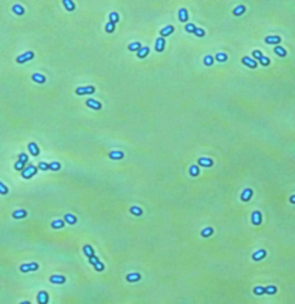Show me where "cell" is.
<instances>
[{"instance_id":"6da1fadb","label":"cell","mask_w":295,"mask_h":304,"mask_svg":"<svg viewBox=\"0 0 295 304\" xmlns=\"http://www.w3.org/2000/svg\"><path fill=\"white\" fill-rule=\"evenodd\" d=\"M36 171H37V167L33 166V164H29V166H26L25 169L22 170V177L23 179H32L36 174Z\"/></svg>"},{"instance_id":"7a4b0ae2","label":"cell","mask_w":295,"mask_h":304,"mask_svg":"<svg viewBox=\"0 0 295 304\" xmlns=\"http://www.w3.org/2000/svg\"><path fill=\"white\" fill-rule=\"evenodd\" d=\"M88 261H89V264L95 268L97 271H104L105 270V267H104V264L98 259V257H95V255H92V257H89L88 258Z\"/></svg>"},{"instance_id":"3957f363","label":"cell","mask_w":295,"mask_h":304,"mask_svg":"<svg viewBox=\"0 0 295 304\" xmlns=\"http://www.w3.org/2000/svg\"><path fill=\"white\" fill-rule=\"evenodd\" d=\"M33 58H35V53L29 51V52H25L23 55H19L18 58H16V62L18 64H25V62H28V61H30Z\"/></svg>"},{"instance_id":"277c9868","label":"cell","mask_w":295,"mask_h":304,"mask_svg":"<svg viewBox=\"0 0 295 304\" xmlns=\"http://www.w3.org/2000/svg\"><path fill=\"white\" fill-rule=\"evenodd\" d=\"M95 92V86H79L75 89L76 95H88V94H94Z\"/></svg>"},{"instance_id":"5b68a950","label":"cell","mask_w":295,"mask_h":304,"mask_svg":"<svg viewBox=\"0 0 295 304\" xmlns=\"http://www.w3.org/2000/svg\"><path fill=\"white\" fill-rule=\"evenodd\" d=\"M20 272H29V271H36L39 270V265L36 262H30V264H22L20 265Z\"/></svg>"},{"instance_id":"8992f818","label":"cell","mask_w":295,"mask_h":304,"mask_svg":"<svg viewBox=\"0 0 295 304\" xmlns=\"http://www.w3.org/2000/svg\"><path fill=\"white\" fill-rule=\"evenodd\" d=\"M242 64H243V65H246V67L252 68V69H255V68L258 67V62H256L255 59L249 58V56H243V58H242Z\"/></svg>"},{"instance_id":"52a82bcc","label":"cell","mask_w":295,"mask_h":304,"mask_svg":"<svg viewBox=\"0 0 295 304\" xmlns=\"http://www.w3.org/2000/svg\"><path fill=\"white\" fill-rule=\"evenodd\" d=\"M251 222H252L253 225H260V223H262V213H260L259 210H255V212H252Z\"/></svg>"},{"instance_id":"ba28073f","label":"cell","mask_w":295,"mask_h":304,"mask_svg":"<svg viewBox=\"0 0 295 304\" xmlns=\"http://www.w3.org/2000/svg\"><path fill=\"white\" fill-rule=\"evenodd\" d=\"M197 163H199V166H203V167H212L213 166V160L209 159V157H200L197 160Z\"/></svg>"},{"instance_id":"9c48e42d","label":"cell","mask_w":295,"mask_h":304,"mask_svg":"<svg viewBox=\"0 0 295 304\" xmlns=\"http://www.w3.org/2000/svg\"><path fill=\"white\" fill-rule=\"evenodd\" d=\"M37 303H39V304L49 303V295H48V293H46V291H40V293L37 294Z\"/></svg>"},{"instance_id":"30bf717a","label":"cell","mask_w":295,"mask_h":304,"mask_svg":"<svg viewBox=\"0 0 295 304\" xmlns=\"http://www.w3.org/2000/svg\"><path fill=\"white\" fill-rule=\"evenodd\" d=\"M49 281H51L52 284H65V283H66V278H65L64 275H52V277L49 278Z\"/></svg>"},{"instance_id":"8fae6325","label":"cell","mask_w":295,"mask_h":304,"mask_svg":"<svg viewBox=\"0 0 295 304\" xmlns=\"http://www.w3.org/2000/svg\"><path fill=\"white\" fill-rule=\"evenodd\" d=\"M85 104H87L89 108H92V110H101V108H102V104H101V102H100V101H95V100H91V98H89V100H87V102H85Z\"/></svg>"},{"instance_id":"7c38bea8","label":"cell","mask_w":295,"mask_h":304,"mask_svg":"<svg viewBox=\"0 0 295 304\" xmlns=\"http://www.w3.org/2000/svg\"><path fill=\"white\" fill-rule=\"evenodd\" d=\"M281 42V36H266L265 38V43L268 45H279Z\"/></svg>"},{"instance_id":"4fadbf2b","label":"cell","mask_w":295,"mask_h":304,"mask_svg":"<svg viewBox=\"0 0 295 304\" xmlns=\"http://www.w3.org/2000/svg\"><path fill=\"white\" fill-rule=\"evenodd\" d=\"M252 195H253V190L252 189H245L242 192V195H241V199H242L243 202H249L251 198H252Z\"/></svg>"},{"instance_id":"5bb4252c","label":"cell","mask_w":295,"mask_h":304,"mask_svg":"<svg viewBox=\"0 0 295 304\" xmlns=\"http://www.w3.org/2000/svg\"><path fill=\"white\" fill-rule=\"evenodd\" d=\"M266 257V251L265 249H258L256 252L252 254V259L253 261H260V259H263Z\"/></svg>"},{"instance_id":"9a60e30c","label":"cell","mask_w":295,"mask_h":304,"mask_svg":"<svg viewBox=\"0 0 295 304\" xmlns=\"http://www.w3.org/2000/svg\"><path fill=\"white\" fill-rule=\"evenodd\" d=\"M12 216H13L15 219H23V218L28 216V212H26L25 209H18V210H15V212L12 213Z\"/></svg>"},{"instance_id":"2e32d148","label":"cell","mask_w":295,"mask_h":304,"mask_svg":"<svg viewBox=\"0 0 295 304\" xmlns=\"http://www.w3.org/2000/svg\"><path fill=\"white\" fill-rule=\"evenodd\" d=\"M173 32H174V26L169 25V26H166V28H163V29L160 30V36H161V38H164V36H170Z\"/></svg>"},{"instance_id":"e0dca14e","label":"cell","mask_w":295,"mask_h":304,"mask_svg":"<svg viewBox=\"0 0 295 304\" xmlns=\"http://www.w3.org/2000/svg\"><path fill=\"white\" fill-rule=\"evenodd\" d=\"M32 81L36 82V84H45V82H46V78H45V75H42V74H33V75H32Z\"/></svg>"},{"instance_id":"ac0fdd59","label":"cell","mask_w":295,"mask_h":304,"mask_svg":"<svg viewBox=\"0 0 295 304\" xmlns=\"http://www.w3.org/2000/svg\"><path fill=\"white\" fill-rule=\"evenodd\" d=\"M28 150H29V153H30L32 156H39V153H40L36 143H29V144H28Z\"/></svg>"},{"instance_id":"d6986e66","label":"cell","mask_w":295,"mask_h":304,"mask_svg":"<svg viewBox=\"0 0 295 304\" xmlns=\"http://www.w3.org/2000/svg\"><path fill=\"white\" fill-rule=\"evenodd\" d=\"M179 20H180L181 23H186V22L189 20V13H187L186 9H180V10H179Z\"/></svg>"},{"instance_id":"ffe728a7","label":"cell","mask_w":295,"mask_h":304,"mask_svg":"<svg viewBox=\"0 0 295 304\" xmlns=\"http://www.w3.org/2000/svg\"><path fill=\"white\" fill-rule=\"evenodd\" d=\"M148 52H150L148 46H141L140 51H137V58H138V59H144V58L148 55Z\"/></svg>"},{"instance_id":"44dd1931","label":"cell","mask_w":295,"mask_h":304,"mask_svg":"<svg viewBox=\"0 0 295 304\" xmlns=\"http://www.w3.org/2000/svg\"><path fill=\"white\" fill-rule=\"evenodd\" d=\"M164 46H166V42H164V38H158L156 40V51L157 52H163L164 51Z\"/></svg>"},{"instance_id":"7402d4cb","label":"cell","mask_w":295,"mask_h":304,"mask_svg":"<svg viewBox=\"0 0 295 304\" xmlns=\"http://www.w3.org/2000/svg\"><path fill=\"white\" fill-rule=\"evenodd\" d=\"M140 280H141V275L138 272H131V274L127 275V281L128 283H136V281H140Z\"/></svg>"},{"instance_id":"603a6c76","label":"cell","mask_w":295,"mask_h":304,"mask_svg":"<svg viewBox=\"0 0 295 304\" xmlns=\"http://www.w3.org/2000/svg\"><path fill=\"white\" fill-rule=\"evenodd\" d=\"M274 52H275V55L281 56V58L287 56V49H285V48H282V46H279V45H275V48H274Z\"/></svg>"},{"instance_id":"cb8c5ba5","label":"cell","mask_w":295,"mask_h":304,"mask_svg":"<svg viewBox=\"0 0 295 304\" xmlns=\"http://www.w3.org/2000/svg\"><path fill=\"white\" fill-rule=\"evenodd\" d=\"M51 226H52L53 229H62V228L65 226V219H64V220H62V219L53 220L52 223H51Z\"/></svg>"},{"instance_id":"d4e9b609","label":"cell","mask_w":295,"mask_h":304,"mask_svg":"<svg viewBox=\"0 0 295 304\" xmlns=\"http://www.w3.org/2000/svg\"><path fill=\"white\" fill-rule=\"evenodd\" d=\"M122 157H124V152H120V150L109 152V159H114V160H121Z\"/></svg>"},{"instance_id":"484cf974","label":"cell","mask_w":295,"mask_h":304,"mask_svg":"<svg viewBox=\"0 0 295 304\" xmlns=\"http://www.w3.org/2000/svg\"><path fill=\"white\" fill-rule=\"evenodd\" d=\"M62 3H64V6H65V9L68 12H73L75 10V3L72 0H62Z\"/></svg>"},{"instance_id":"4316f807","label":"cell","mask_w":295,"mask_h":304,"mask_svg":"<svg viewBox=\"0 0 295 304\" xmlns=\"http://www.w3.org/2000/svg\"><path fill=\"white\" fill-rule=\"evenodd\" d=\"M245 10H246V7L243 4H241V6H238V7L233 9V15L235 16H242L243 13H245Z\"/></svg>"},{"instance_id":"83f0119b","label":"cell","mask_w":295,"mask_h":304,"mask_svg":"<svg viewBox=\"0 0 295 304\" xmlns=\"http://www.w3.org/2000/svg\"><path fill=\"white\" fill-rule=\"evenodd\" d=\"M12 10H13V13H16L18 16H22V15H25V9H23L20 4H15V6L12 7Z\"/></svg>"},{"instance_id":"f1b7e54d","label":"cell","mask_w":295,"mask_h":304,"mask_svg":"<svg viewBox=\"0 0 295 304\" xmlns=\"http://www.w3.org/2000/svg\"><path fill=\"white\" fill-rule=\"evenodd\" d=\"M114 30H115V23L109 20V22L105 25V32H107V33H112Z\"/></svg>"},{"instance_id":"f546056e","label":"cell","mask_w":295,"mask_h":304,"mask_svg":"<svg viewBox=\"0 0 295 304\" xmlns=\"http://www.w3.org/2000/svg\"><path fill=\"white\" fill-rule=\"evenodd\" d=\"M140 48H141V43L140 42H133V43L128 45V51H131V52L140 51Z\"/></svg>"},{"instance_id":"4dcf8cb0","label":"cell","mask_w":295,"mask_h":304,"mask_svg":"<svg viewBox=\"0 0 295 304\" xmlns=\"http://www.w3.org/2000/svg\"><path fill=\"white\" fill-rule=\"evenodd\" d=\"M65 222H68L69 225H75L76 223V216L75 215H71V213H66L65 215Z\"/></svg>"},{"instance_id":"1f68e13d","label":"cell","mask_w":295,"mask_h":304,"mask_svg":"<svg viewBox=\"0 0 295 304\" xmlns=\"http://www.w3.org/2000/svg\"><path fill=\"white\" fill-rule=\"evenodd\" d=\"M215 59H216V61H219V62H226V61H227V55L223 53V52H219V53H216Z\"/></svg>"},{"instance_id":"d6a6232c","label":"cell","mask_w":295,"mask_h":304,"mask_svg":"<svg viewBox=\"0 0 295 304\" xmlns=\"http://www.w3.org/2000/svg\"><path fill=\"white\" fill-rule=\"evenodd\" d=\"M278 288L275 287V286H268V287H265V294H271V295H274V294H277Z\"/></svg>"},{"instance_id":"836d02e7","label":"cell","mask_w":295,"mask_h":304,"mask_svg":"<svg viewBox=\"0 0 295 304\" xmlns=\"http://www.w3.org/2000/svg\"><path fill=\"white\" fill-rule=\"evenodd\" d=\"M130 212H131L133 215H137V216H141V215H143V209L138 208V206H133V208H130Z\"/></svg>"},{"instance_id":"e575fe53","label":"cell","mask_w":295,"mask_h":304,"mask_svg":"<svg viewBox=\"0 0 295 304\" xmlns=\"http://www.w3.org/2000/svg\"><path fill=\"white\" fill-rule=\"evenodd\" d=\"M203 62H205V65H206V67H212V65H213V62H215V58H213V56H210V55H206V56H205V59H203Z\"/></svg>"},{"instance_id":"d590c367","label":"cell","mask_w":295,"mask_h":304,"mask_svg":"<svg viewBox=\"0 0 295 304\" xmlns=\"http://www.w3.org/2000/svg\"><path fill=\"white\" fill-rule=\"evenodd\" d=\"M189 173H190V176H193V177H197V176L200 174V171H199V167H197V166H190Z\"/></svg>"},{"instance_id":"8d00e7d4","label":"cell","mask_w":295,"mask_h":304,"mask_svg":"<svg viewBox=\"0 0 295 304\" xmlns=\"http://www.w3.org/2000/svg\"><path fill=\"white\" fill-rule=\"evenodd\" d=\"M84 254L87 255L88 258H89V257H92V255H95V254H94V249H92V247H91V245H85V247H84Z\"/></svg>"},{"instance_id":"74e56055","label":"cell","mask_w":295,"mask_h":304,"mask_svg":"<svg viewBox=\"0 0 295 304\" xmlns=\"http://www.w3.org/2000/svg\"><path fill=\"white\" fill-rule=\"evenodd\" d=\"M210 235H213V228H205V229L202 231V237L203 238H207V237H210Z\"/></svg>"},{"instance_id":"f35d334b","label":"cell","mask_w":295,"mask_h":304,"mask_svg":"<svg viewBox=\"0 0 295 304\" xmlns=\"http://www.w3.org/2000/svg\"><path fill=\"white\" fill-rule=\"evenodd\" d=\"M25 167H26V163H25V162H22V160H18V162L15 163V169H16V170H20V171H22Z\"/></svg>"},{"instance_id":"ab89813d","label":"cell","mask_w":295,"mask_h":304,"mask_svg":"<svg viewBox=\"0 0 295 304\" xmlns=\"http://www.w3.org/2000/svg\"><path fill=\"white\" fill-rule=\"evenodd\" d=\"M259 64L260 65H263V67H269V65H271V59L266 58V56H262V58L259 59Z\"/></svg>"},{"instance_id":"60d3db41","label":"cell","mask_w":295,"mask_h":304,"mask_svg":"<svg viewBox=\"0 0 295 304\" xmlns=\"http://www.w3.org/2000/svg\"><path fill=\"white\" fill-rule=\"evenodd\" d=\"M61 169V163L58 162H53V163H49V170H53V171H58Z\"/></svg>"},{"instance_id":"b9f144b4","label":"cell","mask_w":295,"mask_h":304,"mask_svg":"<svg viewBox=\"0 0 295 304\" xmlns=\"http://www.w3.org/2000/svg\"><path fill=\"white\" fill-rule=\"evenodd\" d=\"M109 20H111V22H114V23L117 25V22L120 20V16H118V13H115V12L109 13Z\"/></svg>"},{"instance_id":"7bdbcfd3","label":"cell","mask_w":295,"mask_h":304,"mask_svg":"<svg viewBox=\"0 0 295 304\" xmlns=\"http://www.w3.org/2000/svg\"><path fill=\"white\" fill-rule=\"evenodd\" d=\"M37 169L39 170H49V163H45V162H39V164H37Z\"/></svg>"},{"instance_id":"ee69618b","label":"cell","mask_w":295,"mask_h":304,"mask_svg":"<svg viewBox=\"0 0 295 304\" xmlns=\"http://www.w3.org/2000/svg\"><path fill=\"white\" fill-rule=\"evenodd\" d=\"M184 29H186V32H187V33H193V32H194V29H196V26H194L193 23H187V25L184 26Z\"/></svg>"},{"instance_id":"f6af8a7d","label":"cell","mask_w":295,"mask_h":304,"mask_svg":"<svg viewBox=\"0 0 295 304\" xmlns=\"http://www.w3.org/2000/svg\"><path fill=\"white\" fill-rule=\"evenodd\" d=\"M193 33H194V36H197V38H203V36H205V30L200 29V28H196Z\"/></svg>"},{"instance_id":"bcb514c9","label":"cell","mask_w":295,"mask_h":304,"mask_svg":"<svg viewBox=\"0 0 295 304\" xmlns=\"http://www.w3.org/2000/svg\"><path fill=\"white\" fill-rule=\"evenodd\" d=\"M253 294H256V295L265 294V287H255L253 288Z\"/></svg>"},{"instance_id":"7dc6e473","label":"cell","mask_w":295,"mask_h":304,"mask_svg":"<svg viewBox=\"0 0 295 304\" xmlns=\"http://www.w3.org/2000/svg\"><path fill=\"white\" fill-rule=\"evenodd\" d=\"M9 193V189H7V186L4 185V183H1L0 182V195H7Z\"/></svg>"},{"instance_id":"c3c4849f","label":"cell","mask_w":295,"mask_h":304,"mask_svg":"<svg viewBox=\"0 0 295 304\" xmlns=\"http://www.w3.org/2000/svg\"><path fill=\"white\" fill-rule=\"evenodd\" d=\"M252 56H253L255 59H258V61H259V59L262 58V56H263V55L260 53V51H253V52H252Z\"/></svg>"},{"instance_id":"681fc988","label":"cell","mask_w":295,"mask_h":304,"mask_svg":"<svg viewBox=\"0 0 295 304\" xmlns=\"http://www.w3.org/2000/svg\"><path fill=\"white\" fill-rule=\"evenodd\" d=\"M19 160H22V162H25V163H28V154H25V153H22V154H19Z\"/></svg>"},{"instance_id":"f907efd6","label":"cell","mask_w":295,"mask_h":304,"mask_svg":"<svg viewBox=\"0 0 295 304\" xmlns=\"http://www.w3.org/2000/svg\"><path fill=\"white\" fill-rule=\"evenodd\" d=\"M289 202L292 203V205H295V195H292V196L289 198Z\"/></svg>"}]
</instances>
